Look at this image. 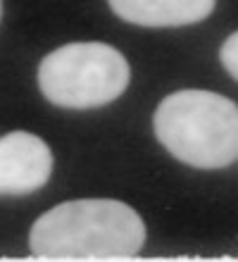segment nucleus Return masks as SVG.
Segmentation results:
<instances>
[{
	"mask_svg": "<svg viewBox=\"0 0 238 262\" xmlns=\"http://www.w3.org/2000/svg\"><path fill=\"white\" fill-rule=\"evenodd\" d=\"M145 243V224L126 203L69 200L43 212L29 246L38 260H131Z\"/></svg>",
	"mask_w": 238,
	"mask_h": 262,
	"instance_id": "nucleus-1",
	"label": "nucleus"
},
{
	"mask_svg": "<svg viewBox=\"0 0 238 262\" xmlns=\"http://www.w3.org/2000/svg\"><path fill=\"white\" fill-rule=\"evenodd\" d=\"M219 60H222L226 72H229L233 79H238V31L224 41V46L219 50Z\"/></svg>",
	"mask_w": 238,
	"mask_h": 262,
	"instance_id": "nucleus-6",
	"label": "nucleus"
},
{
	"mask_svg": "<svg viewBox=\"0 0 238 262\" xmlns=\"http://www.w3.org/2000/svg\"><path fill=\"white\" fill-rule=\"evenodd\" d=\"M0 14H3V0H0Z\"/></svg>",
	"mask_w": 238,
	"mask_h": 262,
	"instance_id": "nucleus-7",
	"label": "nucleus"
},
{
	"mask_svg": "<svg viewBox=\"0 0 238 262\" xmlns=\"http://www.w3.org/2000/svg\"><path fill=\"white\" fill-rule=\"evenodd\" d=\"M119 19L136 27H188L210 17L217 0H107Z\"/></svg>",
	"mask_w": 238,
	"mask_h": 262,
	"instance_id": "nucleus-5",
	"label": "nucleus"
},
{
	"mask_svg": "<svg viewBox=\"0 0 238 262\" xmlns=\"http://www.w3.org/2000/svg\"><path fill=\"white\" fill-rule=\"evenodd\" d=\"M131 79L126 57L107 43H67L38 64V89L57 107L89 110L122 96Z\"/></svg>",
	"mask_w": 238,
	"mask_h": 262,
	"instance_id": "nucleus-3",
	"label": "nucleus"
},
{
	"mask_svg": "<svg viewBox=\"0 0 238 262\" xmlns=\"http://www.w3.org/2000/svg\"><path fill=\"white\" fill-rule=\"evenodd\" d=\"M53 174V152L29 131L0 136V198H19L43 188Z\"/></svg>",
	"mask_w": 238,
	"mask_h": 262,
	"instance_id": "nucleus-4",
	"label": "nucleus"
},
{
	"mask_svg": "<svg viewBox=\"0 0 238 262\" xmlns=\"http://www.w3.org/2000/svg\"><path fill=\"white\" fill-rule=\"evenodd\" d=\"M155 136L177 160L222 169L238 158V105L212 91H177L157 105Z\"/></svg>",
	"mask_w": 238,
	"mask_h": 262,
	"instance_id": "nucleus-2",
	"label": "nucleus"
}]
</instances>
